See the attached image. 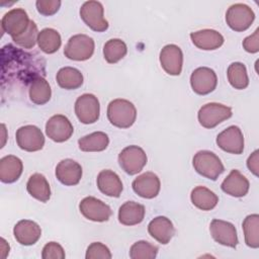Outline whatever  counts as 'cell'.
<instances>
[{"instance_id": "34", "label": "cell", "mask_w": 259, "mask_h": 259, "mask_svg": "<svg viewBox=\"0 0 259 259\" xmlns=\"http://www.w3.org/2000/svg\"><path fill=\"white\" fill-rule=\"evenodd\" d=\"M127 53V47L120 38H111L103 46V56L107 63L115 64Z\"/></svg>"}, {"instance_id": "8", "label": "cell", "mask_w": 259, "mask_h": 259, "mask_svg": "<svg viewBox=\"0 0 259 259\" xmlns=\"http://www.w3.org/2000/svg\"><path fill=\"white\" fill-rule=\"evenodd\" d=\"M30 19L22 8H13L6 12L1 20L2 30L8 33L11 38L22 34L29 26Z\"/></svg>"}, {"instance_id": "40", "label": "cell", "mask_w": 259, "mask_h": 259, "mask_svg": "<svg viewBox=\"0 0 259 259\" xmlns=\"http://www.w3.org/2000/svg\"><path fill=\"white\" fill-rule=\"evenodd\" d=\"M242 45L246 52L251 54L257 53L259 51V29L257 28L253 34L247 36Z\"/></svg>"}, {"instance_id": "39", "label": "cell", "mask_w": 259, "mask_h": 259, "mask_svg": "<svg viewBox=\"0 0 259 259\" xmlns=\"http://www.w3.org/2000/svg\"><path fill=\"white\" fill-rule=\"evenodd\" d=\"M38 13L44 16H51L58 12L61 6L60 0H37L35 2Z\"/></svg>"}, {"instance_id": "38", "label": "cell", "mask_w": 259, "mask_h": 259, "mask_svg": "<svg viewBox=\"0 0 259 259\" xmlns=\"http://www.w3.org/2000/svg\"><path fill=\"white\" fill-rule=\"evenodd\" d=\"M65 256L63 247L57 242H49L42 248L41 257L44 259H64Z\"/></svg>"}, {"instance_id": "23", "label": "cell", "mask_w": 259, "mask_h": 259, "mask_svg": "<svg viewBox=\"0 0 259 259\" xmlns=\"http://www.w3.org/2000/svg\"><path fill=\"white\" fill-rule=\"evenodd\" d=\"M193 45L204 51L217 50L224 44V36L214 29H201L190 33Z\"/></svg>"}, {"instance_id": "7", "label": "cell", "mask_w": 259, "mask_h": 259, "mask_svg": "<svg viewBox=\"0 0 259 259\" xmlns=\"http://www.w3.org/2000/svg\"><path fill=\"white\" fill-rule=\"evenodd\" d=\"M255 19V13L248 5L236 3L231 5L226 12V21L229 27L235 31L248 29Z\"/></svg>"}, {"instance_id": "17", "label": "cell", "mask_w": 259, "mask_h": 259, "mask_svg": "<svg viewBox=\"0 0 259 259\" xmlns=\"http://www.w3.org/2000/svg\"><path fill=\"white\" fill-rule=\"evenodd\" d=\"M133 190L141 197L151 199L159 194L161 183L159 177L153 172H145L139 175L132 183Z\"/></svg>"}, {"instance_id": "35", "label": "cell", "mask_w": 259, "mask_h": 259, "mask_svg": "<svg viewBox=\"0 0 259 259\" xmlns=\"http://www.w3.org/2000/svg\"><path fill=\"white\" fill-rule=\"evenodd\" d=\"M157 254L158 247L147 241H138L130 249V257L132 259H154Z\"/></svg>"}, {"instance_id": "15", "label": "cell", "mask_w": 259, "mask_h": 259, "mask_svg": "<svg viewBox=\"0 0 259 259\" xmlns=\"http://www.w3.org/2000/svg\"><path fill=\"white\" fill-rule=\"evenodd\" d=\"M209 231L212 239L219 244L231 248L237 247V230L232 223L214 219L210 222Z\"/></svg>"}, {"instance_id": "36", "label": "cell", "mask_w": 259, "mask_h": 259, "mask_svg": "<svg viewBox=\"0 0 259 259\" xmlns=\"http://www.w3.org/2000/svg\"><path fill=\"white\" fill-rule=\"evenodd\" d=\"M37 35H38L37 26L35 22L31 20L28 28L19 36L13 37L12 40L17 46L23 49H32L35 46V42H37Z\"/></svg>"}, {"instance_id": "19", "label": "cell", "mask_w": 259, "mask_h": 259, "mask_svg": "<svg viewBox=\"0 0 259 259\" xmlns=\"http://www.w3.org/2000/svg\"><path fill=\"white\" fill-rule=\"evenodd\" d=\"M13 235L16 241L23 246L35 244L40 236V227L33 221L21 220L13 228Z\"/></svg>"}, {"instance_id": "18", "label": "cell", "mask_w": 259, "mask_h": 259, "mask_svg": "<svg viewBox=\"0 0 259 259\" xmlns=\"http://www.w3.org/2000/svg\"><path fill=\"white\" fill-rule=\"evenodd\" d=\"M56 177L66 186L76 185L82 178V167L72 159H64L56 167Z\"/></svg>"}, {"instance_id": "12", "label": "cell", "mask_w": 259, "mask_h": 259, "mask_svg": "<svg viewBox=\"0 0 259 259\" xmlns=\"http://www.w3.org/2000/svg\"><path fill=\"white\" fill-rule=\"evenodd\" d=\"M190 85L192 90L198 95L209 94L218 85L217 74L208 67H199L191 73Z\"/></svg>"}, {"instance_id": "6", "label": "cell", "mask_w": 259, "mask_h": 259, "mask_svg": "<svg viewBox=\"0 0 259 259\" xmlns=\"http://www.w3.org/2000/svg\"><path fill=\"white\" fill-rule=\"evenodd\" d=\"M147 155L139 146H128L118 155V163L121 169L128 175L138 174L147 164Z\"/></svg>"}, {"instance_id": "1", "label": "cell", "mask_w": 259, "mask_h": 259, "mask_svg": "<svg viewBox=\"0 0 259 259\" xmlns=\"http://www.w3.org/2000/svg\"><path fill=\"white\" fill-rule=\"evenodd\" d=\"M107 118L112 125L119 128H127L136 121L137 109L131 101L117 98L109 102Z\"/></svg>"}, {"instance_id": "32", "label": "cell", "mask_w": 259, "mask_h": 259, "mask_svg": "<svg viewBox=\"0 0 259 259\" xmlns=\"http://www.w3.org/2000/svg\"><path fill=\"white\" fill-rule=\"evenodd\" d=\"M242 228L246 245L257 249L259 247V215L257 213L247 215L243 221Z\"/></svg>"}, {"instance_id": "33", "label": "cell", "mask_w": 259, "mask_h": 259, "mask_svg": "<svg viewBox=\"0 0 259 259\" xmlns=\"http://www.w3.org/2000/svg\"><path fill=\"white\" fill-rule=\"evenodd\" d=\"M228 80L232 87L235 89H245L249 85V78L247 74L246 66L243 63L235 62L232 63L227 71Z\"/></svg>"}, {"instance_id": "21", "label": "cell", "mask_w": 259, "mask_h": 259, "mask_svg": "<svg viewBox=\"0 0 259 259\" xmlns=\"http://www.w3.org/2000/svg\"><path fill=\"white\" fill-rule=\"evenodd\" d=\"M148 232L160 244L166 245L170 242L175 234V229L172 222L163 215L156 217L148 225Z\"/></svg>"}, {"instance_id": "11", "label": "cell", "mask_w": 259, "mask_h": 259, "mask_svg": "<svg viewBox=\"0 0 259 259\" xmlns=\"http://www.w3.org/2000/svg\"><path fill=\"white\" fill-rule=\"evenodd\" d=\"M79 209L83 217L87 220L99 223L108 221L112 213L108 204L93 196L83 198L79 203Z\"/></svg>"}, {"instance_id": "14", "label": "cell", "mask_w": 259, "mask_h": 259, "mask_svg": "<svg viewBox=\"0 0 259 259\" xmlns=\"http://www.w3.org/2000/svg\"><path fill=\"white\" fill-rule=\"evenodd\" d=\"M73 132L74 127L71 121L63 114L53 115L46 123L47 136L56 143L68 141L73 135Z\"/></svg>"}, {"instance_id": "27", "label": "cell", "mask_w": 259, "mask_h": 259, "mask_svg": "<svg viewBox=\"0 0 259 259\" xmlns=\"http://www.w3.org/2000/svg\"><path fill=\"white\" fill-rule=\"evenodd\" d=\"M29 99L37 105H42L49 102L52 96V90L49 82L41 76L34 77L28 89Z\"/></svg>"}, {"instance_id": "29", "label": "cell", "mask_w": 259, "mask_h": 259, "mask_svg": "<svg viewBox=\"0 0 259 259\" xmlns=\"http://www.w3.org/2000/svg\"><path fill=\"white\" fill-rule=\"evenodd\" d=\"M59 86L66 90H74L82 86L83 75L82 73L73 67L61 68L56 76Z\"/></svg>"}, {"instance_id": "9", "label": "cell", "mask_w": 259, "mask_h": 259, "mask_svg": "<svg viewBox=\"0 0 259 259\" xmlns=\"http://www.w3.org/2000/svg\"><path fill=\"white\" fill-rule=\"evenodd\" d=\"M75 113L84 124L94 123L99 118L100 105L97 97L91 93L79 96L75 102Z\"/></svg>"}, {"instance_id": "16", "label": "cell", "mask_w": 259, "mask_h": 259, "mask_svg": "<svg viewBox=\"0 0 259 259\" xmlns=\"http://www.w3.org/2000/svg\"><path fill=\"white\" fill-rule=\"evenodd\" d=\"M160 64L163 70L172 76L180 75L183 65V54L176 45H167L160 52Z\"/></svg>"}, {"instance_id": "4", "label": "cell", "mask_w": 259, "mask_h": 259, "mask_svg": "<svg viewBox=\"0 0 259 259\" xmlns=\"http://www.w3.org/2000/svg\"><path fill=\"white\" fill-rule=\"evenodd\" d=\"M232 114L231 107L222 103L210 102L200 107L197 113V118L200 125L205 128H212L224 120L230 118Z\"/></svg>"}, {"instance_id": "10", "label": "cell", "mask_w": 259, "mask_h": 259, "mask_svg": "<svg viewBox=\"0 0 259 259\" xmlns=\"http://www.w3.org/2000/svg\"><path fill=\"white\" fill-rule=\"evenodd\" d=\"M15 138L18 147L26 152L39 151L45 145L42 132L37 126L31 124L19 127L16 132Z\"/></svg>"}, {"instance_id": "31", "label": "cell", "mask_w": 259, "mask_h": 259, "mask_svg": "<svg viewBox=\"0 0 259 259\" xmlns=\"http://www.w3.org/2000/svg\"><path fill=\"white\" fill-rule=\"evenodd\" d=\"M62 44L60 33L54 28H44L38 32L37 45L38 48L46 54L56 53Z\"/></svg>"}, {"instance_id": "20", "label": "cell", "mask_w": 259, "mask_h": 259, "mask_svg": "<svg viewBox=\"0 0 259 259\" xmlns=\"http://www.w3.org/2000/svg\"><path fill=\"white\" fill-rule=\"evenodd\" d=\"M248 179L237 169H233L221 184L222 190L234 197H243L249 191Z\"/></svg>"}, {"instance_id": "3", "label": "cell", "mask_w": 259, "mask_h": 259, "mask_svg": "<svg viewBox=\"0 0 259 259\" xmlns=\"http://www.w3.org/2000/svg\"><path fill=\"white\" fill-rule=\"evenodd\" d=\"M95 44L92 37L86 34H75L71 36L65 46L64 55L73 61H86L94 53Z\"/></svg>"}, {"instance_id": "30", "label": "cell", "mask_w": 259, "mask_h": 259, "mask_svg": "<svg viewBox=\"0 0 259 259\" xmlns=\"http://www.w3.org/2000/svg\"><path fill=\"white\" fill-rule=\"evenodd\" d=\"M109 144L108 136L103 132H94L78 140L79 149L83 152H101Z\"/></svg>"}, {"instance_id": "37", "label": "cell", "mask_w": 259, "mask_h": 259, "mask_svg": "<svg viewBox=\"0 0 259 259\" xmlns=\"http://www.w3.org/2000/svg\"><path fill=\"white\" fill-rule=\"evenodd\" d=\"M86 259H110L111 253L107 246L100 242H93L86 250Z\"/></svg>"}, {"instance_id": "26", "label": "cell", "mask_w": 259, "mask_h": 259, "mask_svg": "<svg viewBox=\"0 0 259 259\" xmlns=\"http://www.w3.org/2000/svg\"><path fill=\"white\" fill-rule=\"evenodd\" d=\"M26 189L33 198L41 202H47L51 197L50 184L42 174H32L26 183Z\"/></svg>"}, {"instance_id": "28", "label": "cell", "mask_w": 259, "mask_h": 259, "mask_svg": "<svg viewBox=\"0 0 259 259\" xmlns=\"http://www.w3.org/2000/svg\"><path fill=\"white\" fill-rule=\"evenodd\" d=\"M191 202L201 210H211L219 202L218 195L204 186H196L190 194Z\"/></svg>"}, {"instance_id": "41", "label": "cell", "mask_w": 259, "mask_h": 259, "mask_svg": "<svg viewBox=\"0 0 259 259\" xmlns=\"http://www.w3.org/2000/svg\"><path fill=\"white\" fill-rule=\"evenodd\" d=\"M258 153H259L258 150L254 151V152L249 156V158H248V160H247V167H248V169H249L255 176H258V168H259Z\"/></svg>"}, {"instance_id": "13", "label": "cell", "mask_w": 259, "mask_h": 259, "mask_svg": "<svg viewBox=\"0 0 259 259\" xmlns=\"http://www.w3.org/2000/svg\"><path fill=\"white\" fill-rule=\"evenodd\" d=\"M217 145L223 151L240 155L244 151V136L237 125H231L217 136Z\"/></svg>"}, {"instance_id": "22", "label": "cell", "mask_w": 259, "mask_h": 259, "mask_svg": "<svg viewBox=\"0 0 259 259\" xmlns=\"http://www.w3.org/2000/svg\"><path fill=\"white\" fill-rule=\"evenodd\" d=\"M98 189L110 197H119L122 191V182L119 176L111 170H102L96 179Z\"/></svg>"}, {"instance_id": "5", "label": "cell", "mask_w": 259, "mask_h": 259, "mask_svg": "<svg viewBox=\"0 0 259 259\" xmlns=\"http://www.w3.org/2000/svg\"><path fill=\"white\" fill-rule=\"evenodd\" d=\"M104 9L99 1H86L80 8V17L84 23L97 32L105 31L109 24L103 15Z\"/></svg>"}, {"instance_id": "24", "label": "cell", "mask_w": 259, "mask_h": 259, "mask_svg": "<svg viewBox=\"0 0 259 259\" xmlns=\"http://www.w3.org/2000/svg\"><path fill=\"white\" fill-rule=\"evenodd\" d=\"M22 161L13 155H7L0 160V180L3 183H13L22 174Z\"/></svg>"}, {"instance_id": "2", "label": "cell", "mask_w": 259, "mask_h": 259, "mask_svg": "<svg viewBox=\"0 0 259 259\" xmlns=\"http://www.w3.org/2000/svg\"><path fill=\"white\" fill-rule=\"evenodd\" d=\"M192 165L198 174L213 181L225 171L221 159L207 150L198 151L192 159Z\"/></svg>"}, {"instance_id": "25", "label": "cell", "mask_w": 259, "mask_h": 259, "mask_svg": "<svg viewBox=\"0 0 259 259\" xmlns=\"http://www.w3.org/2000/svg\"><path fill=\"white\" fill-rule=\"evenodd\" d=\"M145 206L136 201H126L118 209V221L124 226H135L143 222Z\"/></svg>"}]
</instances>
